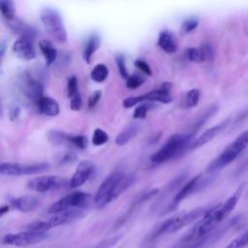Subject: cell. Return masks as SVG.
I'll list each match as a JSON object with an SVG mask.
<instances>
[{
  "instance_id": "47",
  "label": "cell",
  "mask_w": 248,
  "mask_h": 248,
  "mask_svg": "<svg viewBox=\"0 0 248 248\" xmlns=\"http://www.w3.org/2000/svg\"><path fill=\"white\" fill-rule=\"evenodd\" d=\"M4 53H5V44L2 43L1 44V51H0V56L3 57L4 56Z\"/></svg>"
},
{
  "instance_id": "33",
  "label": "cell",
  "mask_w": 248,
  "mask_h": 248,
  "mask_svg": "<svg viewBox=\"0 0 248 248\" xmlns=\"http://www.w3.org/2000/svg\"><path fill=\"white\" fill-rule=\"evenodd\" d=\"M67 93H68V97L70 99H74L76 97L80 96L79 92H78V79L75 76H71L68 78L67 81Z\"/></svg>"
},
{
  "instance_id": "10",
  "label": "cell",
  "mask_w": 248,
  "mask_h": 248,
  "mask_svg": "<svg viewBox=\"0 0 248 248\" xmlns=\"http://www.w3.org/2000/svg\"><path fill=\"white\" fill-rule=\"evenodd\" d=\"M48 234L46 232H38L32 231H24L16 233H8L3 236L2 242L6 245L14 246H27L33 245L46 239Z\"/></svg>"
},
{
  "instance_id": "43",
  "label": "cell",
  "mask_w": 248,
  "mask_h": 248,
  "mask_svg": "<svg viewBox=\"0 0 248 248\" xmlns=\"http://www.w3.org/2000/svg\"><path fill=\"white\" fill-rule=\"evenodd\" d=\"M78 159L77 155L74 152H67L62 155V157L59 159L60 164H69L73 163Z\"/></svg>"
},
{
  "instance_id": "18",
  "label": "cell",
  "mask_w": 248,
  "mask_h": 248,
  "mask_svg": "<svg viewBox=\"0 0 248 248\" xmlns=\"http://www.w3.org/2000/svg\"><path fill=\"white\" fill-rule=\"evenodd\" d=\"M23 87H24V94L35 105H37V103L44 97L43 96L44 86H43V83L38 79H34L27 77V78L24 81Z\"/></svg>"
},
{
  "instance_id": "19",
  "label": "cell",
  "mask_w": 248,
  "mask_h": 248,
  "mask_svg": "<svg viewBox=\"0 0 248 248\" xmlns=\"http://www.w3.org/2000/svg\"><path fill=\"white\" fill-rule=\"evenodd\" d=\"M40 201L34 196H22L16 199H13L10 202V206L21 211V212H30L38 207Z\"/></svg>"
},
{
  "instance_id": "22",
  "label": "cell",
  "mask_w": 248,
  "mask_h": 248,
  "mask_svg": "<svg viewBox=\"0 0 248 248\" xmlns=\"http://www.w3.org/2000/svg\"><path fill=\"white\" fill-rule=\"evenodd\" d=\"M37 108L41 113L46 116H56L60 111L58 103L51 97H43L37 103Z\"/></svg>"
},
{
  "instance_id": "21",
  "label": "cell",
  "mask_w": 248,
  "mask_h": 248,
  "mask_svg": "<svg viewBox=\"0 0 248 248\" xmlns=\"http://www.w3.org/2000/svg\"><path fill=\"white\" fill-rule=\"evenodd\" d=\"M9 27L17 35L20 36V38H28L33 40V38L35 37L36 34V30L33 29L31 26H29L27 23L14 18L12 20L7 21Z\"/></svg>"
},
{
  "instance_id": "36",
  "label": "cell",
  "mask_w": 248,
  "mask_h": 248,
  "mask_svg": "<svg viewBox=\"0 0 248 248\" xmlns=\"http://www.w3.org/2000/svg\"><path fill=\"white\" fill-rule=\"evenodd\" d=\"M201 97V92L199 89H191L186 95V105L188 108H194L198 105Z\"/></svg>"
},
{
  "instance_id": "13",
  "label": "cell",
  "mask_w": 248,
  "mask_h": 248,
  "mask_svg": "<svg viewBox=\"0 0 248 248\" xmlns=\"http://www.w3.org/2000/svg\"><path fill=\"white\" fill-rule=\"evenodd\" d=\"M65 184L66 180L63 177L57 175H42L30 179L27 182V187L33 191L44 193L62 188Z\"/></svg>"
},
{
  "instance_id": "4",
  "label": "cell",
  "mask_w": 248,
  "mask_h": 248,
  "mask_svg": "<svg viewBox=\"0 0 248 248\" xmlns=\"http://www.w3.org/2000/svg\"><path fill=\"white\" fill-rule=\"evenodd\" d=\"M248 146V130L241 133L208 165L206 171L213 172L234 161Z\"/></svg>"
},
{
  "instance_id": "39",
  "label": "cell",
  "mask_w": 248,
  "mask_h": 248,
  "mask_svg": "<svg viewBox=\"0 0 248 248\" xmlns=\"http://www.w3.org/2000/svg\"><path fill=\"white\" fill-rule=\"evenodd\" d=\"M121 237H122V234H118V235H115V236L104 239L101 242L97 243L92 248H111L112 246H114L121 239Z\"/></svg>"
},
{
  "instance_id": "16",
  "label": "cell",
  "mask_w": 248,
  "mask_h": 248,
  "mask_svg": "<svg viewBox=\"0 0 248 248\" xmlns=\"http://www.w3.org/2000/svg\"><path fill=\"white\" fill-rule=\"evenodd\" d=\"M14 52L22 60H32L36 57V50L31 39L18 38L13 45Z\"/></svg>"
},
{
  "instance_id": "3",
  "label": "cell",
  "mask_w": 248,
  "mask_h": 248,
  "mask_svg": "<svg viewBox=\"0 0 248 248\" xmlns=\"http://www.w3.org/2000/svg\"><path fill=\"white\" fill-rule=\"evenodd\" d=\"M194 136L195 134L193 133L172 135L157 152L151 155L150 161L154 164H160L176 157L185 149H189L190 144L194 140Z\"/></svg>"
},
{
  "instance_id": "38",
  "label": "cell",
  "mask_w": 248,
  "mask_h": 248,
  "mask_svg": "<svg viewBox=\"0 0 248 248\" xmlns=\"http://www.w3.org/2000/svg\"><path fill=\"white\" fill-rule=\"evenodd\" d=\"M115 63L117 65V68H118L120 76L123 78L127 79L128 77H129V74H128V71H127V68H126V64H125V57L122 54H117L115 56Z\"/></svg>"
},
{
  "instance_id": "12",
  "label": "cell",
  "mask_w": 248,
  "mask_h": 248,
  "mask_svg": "<svg viewBox=\"0 0 248 248\" xmlns=\"http://www.w3.org/2000/svg\"><path fill=\"white\" fill-rule=\"evenodd\" d=\"M172 101V97L170 94V91H167L163 89L162 87L159 89H154L151 90L143 95L140 96H134V97H129L126 98L122 105L123 107L129 108L134 107L135 105L139 103H144V102H160L164 104H169Z\"/></svg>"
},
{
  "instance_id": "11",
  "label": "cell",
  "mask_w": 248,
  "mask_h": 248,
  "mask_svg": "<svg viewBox=\"0 0 248 248\" xmlns=\"http://www.w3.org/2000/svg\"><path fill=\"white\" fill-rule=\"evenodd\" d=\"M240 217L241 216L238 215V216H235V217L230 219L229 221H227L222 226L217 227L212 232H210L209 233L201 237L199 240L193 242L192 244L188 245L185 248H204V247H206L210 244H213L214 242L218 241L229 230H231L232 227H234L240 221ZM172 248H176V247L173 246Z\"/></svg>"
},
{
  "instance_id": "29",
  "label": "cell",
  "mask_w": 248,
  "mask_h": 248,
  "mask_svg": "<svg viewBox=\"0 0 248 248\" xmlns=\"http://www.w3.org/2000/svg\"><path fill=\"white\" fill-rule=\"evenodd\" d=\"M0 11L7 21L15 18V5L13 1L2 0L0 2Z\"/></svg>"
},
{
  "instance_id": "25",
  "label": "cell",
  "mask_w": 248,
  "mask_h": 248,
  "mask_svg": "<svg viewBox=\"0 0 248 248\" xmlns=\"http://www.w3.org/2000/svg\"><path fill=\"white\" fill-rule=\"evenodd\" d=\"M47 138L49 141H51L55 145H69L73 146V136L66 134L62 131H50L47 134Z\"/></svg>"
},
{
  "instance_id": "5",
  "label": "cell",
  "mask_w": 248,
  "mask_h": 248,
  "mask_svg": "<svg viewBox=\"0 0 248 248\" xmlns=\"http://www.w3.org/2000/svg\"><path fill=\"white\" fill-rule=\"evenodd\" d=\"M84 214L83 210L81 208H75L66 210L63 212H59L56 214H53L49 219L40 222H34L32 224H29L26 226V231H32V232H46L52 228H56L68 223H71L80 217H82Z\"/></svg>"
},
{
  "instance_id": "14",
  "label": "cell",
  "mask_w": 248,
  "mask_h": 248,
  "mask_svg": "<svg viewBox=\"0 0 248 248\" xmlns=\"http://www.w3.org/2000/svg\"><path fill=\"white\" fill-rule=\"evenodd\" d=\"M95 170V165L92 161L84 160L81 161L74 172L73 176L70 179V187L76 188L81 186L87 181V179L93 174Z\"/></svg>"
},
{
  "instance_id": "45",
  "label": "cell",
  "mask_w": 248,
  "mask_h": 248,
  "mask_svg": "<svg viewBox=\"0 0 248 248\" xmlns=\"http://www.w3.org/2000/svg\"><path fill=\"white\" fill-rule=\"evenodd\" d=\"M20 113V109L18 107H14L11 108V111H10V116H11V119L14 120L16 118H17V116L19 115Z\"/></svg>"
},
{
  "instance_id": "44",
  "label": "cell",
  "mask_w": 248,
  "mask_h": 248,
  "mask_svg": "<svg viewBox=\"0 0 248 248\" xmlns=\"http://www.w3.org/2000/svg\"><path fill=\"white\" fill-rule=\"evenodd\" d=\"M82 105V101H81V97H76L74 99H71L70 101V107L73 110H79Z\"/></svg>"
},
{
  "instance_id": "23",
  "label": "cell",
  "mask_w": 248,
  "mask_h": 248,
  "mask_svg": "<svg viewBox=\"0 0 248 248\" xmlns=\"http://www.w3.org/2000/svg\"><path fill=\"white\" fill-rule=\"evenodd\" d=\"M100 44H101V38L97 33H93L88 37L83 49V60L86 63L88 64L90 63L92 55L99 48Z\"/></svg>"
},
{
  "instance_id": "6",
  "label": "cell",
  "mask_w": 248,
  "mask_h": 248,
  "mask_svg": "<svg viewBox=\"0 0 248 248\" xmlns=\"http://www.w3.org/2000/svg\"><path fill=\"white\" fill-rule=\"evenodd\" d=\"M41 20L46 31L58 42L64 43L67 41L68 35L64 25L63 18L60 13L50 7H45L40 13Z\"/></svg>"
},
{
  "instance_id": "42",
  "label": "cell",
  "mask_w": 248,
  "mask_h": 248,
  "mask_svg": "<svg viewBox=\"0 0 248 248\" xmlns=\"http://www.w3.org/2000/svg\"><path fill=\"white\" fill-rule=\"evenodd\" d=\"M101 96H102V92L100 90H96L95 92H93L88 98V107L90 108H94L97 105V103L100 101Z\"/></svg>"
},
{
  "instance_id": "41",
  "label": "cell",
  "mask_w": 248,
  "mask_h": 248,
  "mask_svg": "<svg viewBox=\"0 0 248 248\" xmlns=\"http://www.w3.org/2000/svg\"><path fill=\"white\" fill-rule=\"evenodd\" d=\"M135 66L140 70L142 73H144L145 75L147 76H151L152 75V70H151V67L149 66V64L142 60V59H138L135 61Z\"/></svg>"
},
{
  "instance_id": "17",
  "label": "cell",
  "mask_w": 248,
  "mask_h": 248,
  "mask_svg": "<svg viewBox=\"0 0 248 248\" xmlns=\"http://www.w3.org/2000/svg\"><path fill=\"white\" fill-rule=\"evenodd\" d=\"M158 193H159V189H157V188H156V189H152L151 191H149V192H147V193L141 195L140 198H138L136 201H134V202H133V203L131 204V206L127 209V211H126L121 217L118 218V220L116 221V223H115L113 229L116 230V228H119V227H121L124 223H126L127 220H128V219L132 216V214L135 212V210L139 207V205H140V204L143 203L144 202H147L148 200H150L151 198H153L154 196H156Z\"/></svg>"
},
{
  "instance_id": "15",
  "label": "cell",
  "mask_w": 248,
  "mask_h": 248,
  "mask_svg": "<svg viewBox=\"0 0 248 248\" xmlns=\"http://www.w3.org/2000/svg\"><path fill=\"white\" fill-rule=\"evenodd\" d=\"M229 123V119L225 120L224 122L222 123H219L209 129H207L206 131H204L201 136H199L198 138H196L192 143L190 144L189 146V149L190 150H193V149H196V148H199L204 144H206L207 142L211 141L216 136H218L225 128L226 126L228 125Z\"/></svg>"
},
{
  "instance_id": "32",
  "label": "cell",
  "mask_w": 248,
  "mask_h": 248,
  "mask_svg": "<svg viewBox=\"0 0 248 248\" xmlns=\"http://www.w3.org/2000/svg\"><path fill=\"white\" fill-rule=\"evenodd\" d=\"M108 140V135L101 128H96L92 135V143L95 146H101L107 143Z\"/></svg>"
},
{
  "instance_id": "20",
  "label": "cell",
  "mask_w": 248,
  "mask_h": 248,
  "mask_svg": "<svg viewBox=\"0 0 248 248\" xmlns=\"http://www.w3.org/2000/svg\"><path fill=\"white\" fill-rule=\"evenodd\" d=\"M157 44L167 53H174L178 49V45L173 34L168 30H162L159 33Z\"/></svg>"
},
{
  "instance_id": "1",
  "label": "cell",
  "mask_w": 248,
  "mask_h": 248,
  "mask_svg": "<svg viewBox=\"0 0 248 248\" xmlns=\"http://www.w3.org/2000/svg\"><path fill=\"white\" fill-rule=\"evenodd\" d=\"M245 184H246L245 182L242 183L224 203L222 204L218 203L213 205L206 212V214L203 217H202L201 221H199L187 233H185L177 241L174 247L185 248L188 245L192 244L193 242L199 240L201 237L209 233L214 229H216L218 224L221 223L223 220H225L235 207L242 194Z\"/></svg>"
},
{
  "instance_id": "24",
  "label": "cell",
  "mask_w": 248,
  "mask_h": 248,
  "mask_svg": "<svg viewBox=\"0 0 248 248\" xmlns=\"http://www.w3.org/2000/svg\"><path fill=\"white\" fill-rule=\"evenodd\" d=\"M39 47L45 57L46 63L47 65H51L57 57V50L56 48L53 46L52 43L48 40H41L39 43Z\"/></svg>"
},
{
  "instance_id": "8",
  "label": "cell",
  "mask_w": 248,
  "mask_h": 248,
  "mask_svg": "<svg viewBox=\"0 0 248 248\" xmlns=\"http://www.w3.org/2000/svg\"><path fill=\"white\" fill-rule=\"evenodd\" d=\"M208 184L207 179L202 178V174L196 175L195 177H193L192 179H190L186 184H184L181 189L175 194V196L173 197L171 202L168 205V207L166 208V210L163 212V214L169 213L173 211L174 209L177 208V206L179 205V203L186 199L188 196H190L193 193H196L200 190H202L203 187H205Z\"/></svg>"
},
{
  "instance_id": "35",
  "label": "cell",
  "mask_w": 248,
  "mask_h": 248,
  "mask_svg": "<svg viewBox=\"0 0 248 248\" xmlns=\"http://www.w3.org/2000/svg\"><path fill=\"white\" fill-rule=\"evenodd\" d=\"M144 82V78L139 74H133L128 77L126 79V86L130 89H137L142 85Z\"/></svg>"
},
{
  "instance_id": "30",
  "label": "cell",
  "mask_w": 248,
  "mask_h": 248,
  "mask_svg": "<svg viewBox=\"0 0 248 248\" xmlns=\"http://www.w3.org/2000/svg\"><path fill=\"white\" fill-rule=\"evenodd\" d=\"M186 56L190 61H193V62L202 63V62L206 61L205 55H204L203 50L201 47V46L199 47H189V48H187Z\"/></svg>"
},
{
  "instance_id": "46",
  "label": "cell",
  "mask_w": 248,
  "mask_h": 248,
  "mask_svg": "<svg viewBox=\"0 0 248 248\" xmlns=\"http://www.w3.org/2000/svg\"><path fill=\"white\" fill-rule=\"evenodd\" d=\"M10 207H11L10 205H3L0 209V215L3 216L5 213H7L10 210Z\"/></svg>"
},
{
  "instance_id": "9",
  "label": "cell",
  "mask_w": 248,
  "mask_h": 248,
  "mask_svg": "<svg viewBox=\"0 0 248 248\" xmlns=\"http://www.w3.org/2000/svg\"><path fill=\"white\" fill-rule=\"evenodd\" d=\"M49 168L47 163L37 164H18L13 162H2L0 167V172L3 175H27L43 172Z\"/></svg>"
},
{
  "instance_id": "28",
  "label": "cell",
  "mask_w": 248,
  "mask_h": 248,
  "mask_svg": "<svg viewBox=\"0 0 248 248\" xmlns=\"http://www.w3.org/2000/svg\"><path fill=\"white\" fill-rule=\"evenodd\" d=\"M108 76V69L105 64H97L90 73L91 78L96 82H103Z\"/></svg>"
},
{
  "instance_id": "34",
  "label": "cell",
  "mask_w": 248,
  "mask_h": 248,
  "mask_svg": "<svg viewBox=\"0 0 248 248\" xmlns=\"http://www.w3.org/2000/svg\"><path fill=\"white\" fill-rule=\"evenodd\" d=\"M248 245V231L241 233L233 240L230 242V244L226 248H244Z\"/></svg>"
},
{
  "instance_id": "31",
  "label": "cell",
  "mask_w": 248,
  "mask_h": 248,
  "mask_svg": "<svg viewBox=\"0 0 248 248\" xmlns=\"http://www.w3.org/2000/svg\"><path fill=\"white\" fill-rule=\"evenodd\" d=\"M154 105L151 104V102H144L138 106L133 113V117L135 119H144L146 117V114L149 110L154 108Z\"/></svg>"
},
{
  "instance_id": "27",
  "label": "cell",
  "mask_w": 248,
  "mask_h": 248,
  "mask_svg": "<svg viewBox=\"0 0 248 248\" xmlns=\"http://www.w3.org/2000/svg\"><path fill=\"white\" fill-rule=\"evenodd\" d=\"M217 109H218V108H217V106H215V105H212L211 107H209V108H207V109H205L197 119H196V121H195V123L193 124V126H192V130H191V132L190 133H193V134H196L197 133V131L217 111Z\"/></svg>"
},
{
  "instance_id": "26",
  "label": "cell",
  "mask_w": 248,
  "mask_h": 248,
  "mask_svg": "<svg viewBox=\"0 0 248 248\" xmlns=\"http://www.w3.org/2000/svg\"><path fill=\"white\" fill-rule=\"evenodd\" d=\"M139 133V126L136 124H131L128 127H126L116 138H115V143L118 146H122L129 142L132 139H134Z\"/></svg>"
},
{
  "instance_id": "40",
  "label": "cell",
  "mask_w": 248,
  "mask_h": 248,
  "mask_svg": "<svg viewBox=\"0 0 248 248\" xmlns=\"http://www.w3.org/2000/svg\"><path fill=\"white\" fill-rule=\"evenodd\" d=\"M73 146L78 149H85L88 145V140L85 136H73Z\"/></svg>"
},
{
  "instance_id": "2",
  "label": "cell",
  "mask_w": 248,
  "mask_h": 248,
  "mask_svg": "<svg viewBox=\"0 0 248 248\" xmlns=\"http://www.w3.org/2000/svg\"><path fill=\"white\" fill-rule=\"evenodd\" d=\"M136 180L132 174H124L119 171L111 172L99 186L94 202L97 207L102 208L117 199L126 189H128Z\"/></svg>"
},
{
  "instance_id": "37",
  "label": "cell",
  "mask_w": 248,
  "mask_h": 248,
  "mask_svg": "<svg viewBox=\"0 0 248 248\" xmlns=\"http://www.w3.org/2000/svg\"><path fill=\"white\" fill-rule=\"evenodd\" d=\"M198 25H199V20L195 17H190L182 22L180 30L182 33L187 34V33L192 32L193 30H195L198 27Z\"/></svg>"
},
{
  "instance_id": "7",
  "label": "cell",
  "mask_w": 248,
  "mask_h": 248,
  "mask_svg": "<svg viewBox=\"0 0 248 248\" xmlns=\"http://www.w3.org/2000/svg\"><path fill=\"white\" fill-rule=\"evenodd\" d=\"M91 196L88 193L77 191V192H72L65 197L61 198L57 202H53L47 212L49 214H56L59 212H63L66 210L70 209H75V208H83L85 207L89 202H90Z\"/></svg>"
}]
</instances>
